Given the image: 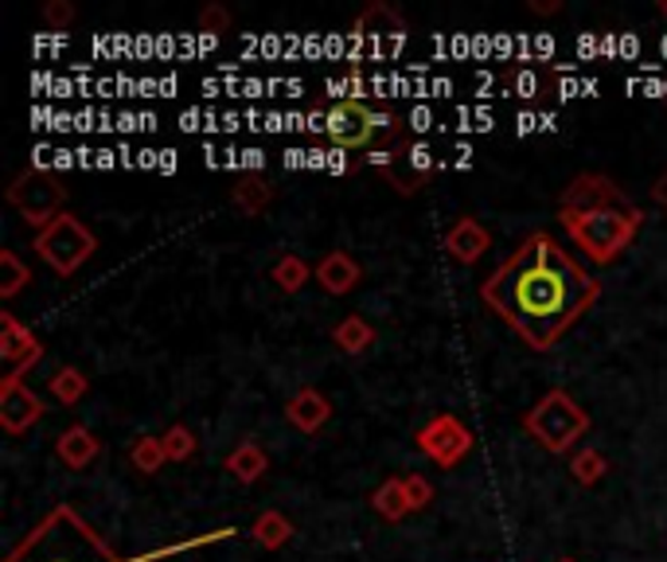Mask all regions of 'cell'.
Segmentation results:
<instances>
[{
    "label": "cell",
    "mask_w": 667,
    "mask_h": 562,
    "mask_svg": "<svg viewBox=\"0 0 667 562\" xmlns=\"http://www.w3.org/2000/svg\"><path fill=\"white\" fill-rule=\"evenodd\" d=\"M251 535H254V543L266 547V551H281V547L293 539V520L281 515L278 508H266V512L254 520Z\"/></svg>",
    "instance_id": "cell-18"
},
{
    "label": "cell",
    "mask_w": 667,
    "mask_h": 562,
    "mask_svg": "<svg viewBox=\"0 0 667 562\" xmlns=\"http://www.w3.org/2000/svg\"><path fill=\"white\" fill-rule=\"evenodd\" d=\"M473 441H476L473 430H469L461 418H453V414H437V418H429L426 426L414 433V445L426 453L437 468H453L461 457H469V453H473Z\"/></svg>",
    "instance_id": "cell-7"
},
{
    "label": "cell",
    "mask_w": 667,
    "mask_h": 562,
    "mask_svg": "<svg viewBox=\"0 0 667 562\" xmlns=\"http://www.w3.org/2000/svg\"><path fill=\"white\" fill-rule=\"evenodd\" d=\"M316 270H308V262L301 258V254H286L278 266H274V285H278L281 293H301L308 285V278H313Z\"/></svg>",
    "instance_id": "cell-24"
},
{
    "label": "cell",
    "mask_w": 667,
    "mask_h": 562,
    "mask_svg": "<svg viewBox=\"0 0 667 562\" xmlns=\"http://www.w3.org/2000/svg\"><path fill=\"white\" fill-rule=\"evenodd\" d=\"M71 20H74L71 0H47V4H44V24L51 32H66V28H71Z\"/></svg>",
    "instance_id": "cell-29"
},
{
    "label": "cell",
    "mask_w": 667,
    "mask_h": 562,
    "mask_svg": "<svg viewBox=\"0 0 667 562\" xmlns=\"http://www.w3.org/2000/svg\"><path fill=\"white\" fill-rule=\"evenodd\" d=\"M332 344L340 347L343 356H363L371 344H375V328H371L367 317H343L340 325L332 328Z\"/></svg>",
    "instance_id": "cell-17"
},
{
    "label": "cell",
    "mask_w": 667,
    "mask_h": 562,
    "mask_svg": "<svg viewBox=\"0 0 667 562\" xmlns=\"http://www.w3.org/2000/svg\"><path fill=\"white\" fill-rule=\"evenodd\" d=\"M527 9L535 16H555V12H562V0H527Z\"/></svg>",
    "instance_id": "cell-31"
},
{
    "label": "cell",
    "mask_w": 667,
    "mask_h": 562,
    "mask_svg": "<svg viewBox=\"0 0 667 562\" xmlns=\"http://www.w3.org/2000/svg\"><path fill=\"white\" fill-rule=\"evenodd\" d=\"M4 562H145V559H121L71 504H56L4 554Z\"/></svg>",
    "instance_id": "cell-2"
},
{
    "label": "cell",
    "mask_w": 667,
    "mask_h": 562,
    "mask_svg": "<svg viewBox=\"0 0 667 562\" xmlns=\"http://www.w3.org/2000/svg\"><path fill=\"white\" fill-rule=\"evenodd\" d=\"M9 204L24 216V223L44 231L66 211V180L51 169H24L12 180Z\"/></svg>",
    "instance_id": "cell-6"
},
{
    "label": "cell",
    "mask_w": 667,
    "mask_h": 562,
    "mask_svg": "<svg viewBox=\"0 0 667 562\" xmlns=\"http://www.w3.org/2000/svg\"><path fill=\"white\" fill-rule=\"evenodd\" d=\"M0 359L9 364V375H24L44 359V344L28 325H20L12 313H0Z\"/></svg>",
    "instance_id": "cell-11"
},
{
    "label": "cell",
    "mask_w": 667,
    "mask_h": 562,
    "mask_svg": "<svg viewBox=\"0 0 667 562\" xmlns=\"http://www.w3.org/2000/svg\"><path fill=\"white\" fill-rule=\"evenodd\" d=\"M371 508L375 515H383L387 524H399L410 515V504H407V488H402V477H387L375 492H371Z\"/></svg>",
    "instance_id": "cell-19"
},
{
    "label": "cell",
    "mask_w": 667,
    "mask_h": 562,
    "mask_svg": "<svg viewBox=\"0 0 667 562\" xmlns=\"http://www.w3.org/2000/svg\"><path fill=\"white\" fill-rule=\"evenodd\" d=\"M602 297V281L562 251L555 234L535 231L508 262L481 281V301L531 352H550Z\"/></svg>",
    "instance_id": "cell-1"
},
{
    "label": "cell",
    "mask_w": 667,
    "mask_h": 562,
    "mask_svg": "<svg viewBox=\"0 0 667 562\" xmlns=\"http://www.w3.org/2000/svg\"><path fill=\"white\" fill-rule=\"evenodd\" d=\"M379 130H383L379 113L371 110V106L355 102V98H340V102H332L325 113V133L332 145H340V149H367Z\"/></svg>",
    "instance_id": "cell-8"
},
{
    "label": "cell",
    "mask_w": 667,
    "mask_h": 562,
    "mask_svg": "<svg viewBox=\"0 0 667 562\" xmlns=\"http://www.w3.org/2000/svg\"><path fill=\"white\" fill-rule=\"evenodd\" d=\"M222 468H227L239 485H258V480L266 477L269 457H266V450H262L258 441H242V445H234V450L227 453Z\"/></svg>",
    "instance_id": "cell-16"
},
{
    "label": "cell",
    "mask_w": 667,
    "mask_h": 562,
    "mask_svg": "<svg viewBox=\"0 0 667 562\" xmlns=\"http://www.w3.org/2000/svg\"><path fill=\"white\" fill-rule=\"evenodd\" d=\"M558 219H562L566 234L578 243V251H585V258H590L593 266L617 262V258L632 246L640 227H644V211H640L636 204L602 207V211H582V216L558 211Z\"/></svg>",
    "instance_id": "cell-3"
},
{
    "label": "cell",
    "mask_w": 667,
    "mask_h": 562,
    "mask_svg": "<svg viewBox=\"0 0 667 562\" xmlns=\"http://www.w3.org/2000/svg\"><path fill=\"white\" fill-rule=\"evenodd\" d=\"M286 418L289 426H296L301 433H320L332 418V403H328L325 391H316V387H301L286 403Z\"/></svg>",
    "instance_id": "cell-13"
},
{
    "label": "cell",
    "mask_w": 667,
    "mask_h": 562,
    "mask_svg": "<svg viewBox=\"0 0 667 562\" xmlns=\"http://www.w3.org/2000/svg\"><path fill=\"white\" fill-rule=\"evenodd\" d=\"M652 199H656V207H664L667 211V172H659L656 184H652Z\"/></svg>",
    "instance_id": "cell-33"
},
{
    "label": "cell",
    "mask_w": 667,
    "mask_h": 562,
    "mask_svg": "<svg viewBox=\"0 0 667 562\" xmlns=\"http://www.w3.org/2000/svg\"><path fill=\"white\" fill-rule=\"evenodd\" d=\"M316 281H320V290L332 293V297H343V293H352L355 285L363 281V270L355 262L352 254L343 251H328L320 262H316Z\"/></svg>",
    "instance_id": "cell-15"
},
{
    "label": "cell",
    "mask_w": 667,
    "mask_h": 562,
    "mask_svg": "<svg viewBox=\"0 0 667 562\" xmlns=\"http://www.w3.org/2000/svg\"><path fill=\"white\" fill-rule=\"evenodd\" d=\"M562 562H574V559H562Z\"/></svg>",
    "instance_id": "cell-35"
},
{
    "label": "cell",
    "mask_w": 667,
    "mask_h": 562,
    "mask_svg": "<svg viewBox=\"0 0 667 562\" xmlns=\"http://www.w3.org/2000/svg\"><path fill=\"white\" fill-rule=\"evenodd\" d=\"M441 246L457 266H473V262H481L484 254H488L492 234H488V227H484L481 219L461 216L453 227H449V231H445Z\"/></svg>",
    "instance_id": "cell-12"
},
{
    "label": "cell",
    "mask_w": 667,
    "mask_h": 562,
    "mask_svg": "<svg viewBox=\"0 0 667 562\" xmlns=\"http://www.w3.org/2000/svg\"><path fill=\"white\" fill-rule=\"evenodd\" d=\"M94 251H98L94 231H86L83 219L71 216V211H63L51 227L36 231V254L59 273V278H71V273L83 270V266L94 258Z\"/></svg>",
    "instance_id": "cell-5"
},
{
    "label": "cell",
    "mask_w": 667,
    "mask_h": 562,
    "mask_svg": "<svg viewBox=\"0 0 667 562\" xmlns=\"http://www.w3.org/2000/svg\"><path fill=\"white\" fill-rule=\"evenodd\" d=\"M410 164H414L417 172L429 169V149H426V145H414V149H410Z\"/></svg>",
    "instance_id": "cell-32"
},
{
    "label": "cell",
    "mask_w": 667,
    "mask_h": 562,
    "mask_svg": "<svg viewBox=\"0 0 667 562\" xmlns=\"http://www.w3.org/2000/svg\"><path fill=\"white\" fill-rule=\"evenodd\" d=\"M523 430H527L547 453H558V457H562V453L574 450L578 438L590 433V414L578 406L574 394L558 387V391H547L527 414H523Z\"/></svg>",
    "instance_id": "cell-4"
},
{
    "label": "cell",
    "mask_w": 667,
    "mask_h": 562,
    "mask_svg": "<svg viewBox=\"0 0 667 562\" xmlns=\"http://www.w3.org/2000/svg\"><path fill=\"white\" fill-rule=\"evenodd\" d=\"M160 441H165L168 461H192L195 450H199V441H195V433L187 430L184 422H172V426L160 433Z\"/></svg>",
    "instance_id": "cell-27"
},
{
    "label": "cell",
    "mask_w": 667,
    "mask_h": 562,
    "mask_svg": "<svg viewBox=\"0 0 667 562\" xmlns=\"http://www.w3.org/2000/svg\"><path fill=\"white\" fill-rule=\"evenodd\" d=\"M199 32H231V12L222 9V4H204L199 9Z\"/></svg>",
    "instance_id": "cell-30"
},
{
    "label": "cell",
    "mask_w": 667,
    "mask_h": 562,
    "mask_svg": "<svg viewBox=\"0 0 667 562\" xmlns=\"http://www.w3.org/2000/svg\"><path fill=\"white\" fill-rule=\"evenodd\" d=\"M402 488H407L410 512H426V508L434 504V485H429L422 473H410V477H402Z\"/></svg>",
    "instance_id": "cell-28"
},
{
    "label": "cell",
    "mask_w": 667,
    "mask_h": 562,
    "mask_svg": "<svg viewBox=\"0 0 667 562\" xmlns=\"http://www.w3.org/2000/svg\"><path fill=\"white\" fill-rule=\"evenodd\" d=\"M231 196L246 216H266V207L274 204V187H269L266 176L254 172V176H242L239 184L231 187Z\"/></svg>",
    "instance_id": "cell-20"
},
{
    "label": "cell",
    "mask_w": 667,
    "mask_h": 562,
    "mask_svg": "<svg viewBox=\"0 0 667 562\" xmlns=\"http://www.w3.org/2000/svg\"><path fill=\"white\" fill-rule=\"evenodd\" d=\"M355 32H360V36H402V32H407V20L390 9V4H375V9H367L360 20H355Z\"/></svg>",
    "instance_id": "cell-22"
},
{
    "label": "cell",
    "mask_w": 667,
    "mask_h": 562,
    "mask_svg": "<svg viewBox=\"0 0 667 562\" xmlns=\"http://www.w3.org/2000/svg\"><path fill=\"white\" fill-rule=\"evenodd\" d=\"M130 461L137 473H145V477H153V473H160V468L168 465V453H165V441L153 438V433H145V438H137L130 445Z\"/></svg>",
    "instance_id": "cell-25"
},
{
    "label": "cell",
    "mask_w": 667,
    "mask_h": 562,
    "mask_svg": "<svg viewBox=\"0 0 667 562\" xmlns=\"http://www.w3.org/2000/svg\"><path fill=\"white\" fill-rule=\"evenodd\" d=\"M624 204H632V199L605 172H582V176H574L566 184L562 199H558V211L582 216V211H602V207H624Z\"/></svg>",
    "instance_id": "cell-10"
},
{
    "label": "cell",
    "mask_w": 667,
    "mask_h": 562,
    "mask_svg": "<svg viewBox=\"0 0 667 562\" xmlns=\"http://www.w3.org/2000/svg\"><path fill=\"white\" fill-rule=\"evenodd\" d=\"M605 473H609V461H605L602 450H593V445H585V450L570 453V477L578 480V485L593 488L597 480H605Z\"/></svg>",
    "instance_id": "cell-23"
},
{
    "label": "cell",
    "mask_w": 667,
    "mask_h": 562,
    "mask_svg": "<svg viewBox=\"0 0 667 562\" xmlns=\"http://www.w3.org/2000/svg\"><path fill=\"white\" fill-rule=\"evenodd\" d=\"M56 457L63 461L66 468H74V473H83V468H90L94 461L102 457V438L74 422V426H66V430L56 438Z\"/></svg>",
    "instance_id": "cell-14"
},
{
    "label": "cell",
    "mask_w": 667,
    "mask_h": 562,
    "mask_svg": "<svg viewBox=\"0 0 667 562\" xmlns=\"http://www.w3.org/2000/svg\"><path fill=\"white\" fill-rule=\"evenodd\" d=\"M659 16H664V20H667V0H659Z\"/></svg>",
    "instance_id": "cell-34"
},
{
    "label": "cell",
    "mask_w": 667,
    "mask_h": 562,
    "mask_svg": "<svg viewBox=\"0 0 667 562\" xmlns=\"http://www.w3.org/2000/svg\"><path fill=\"white\" fill-rule=\"evenodd\" d=\"M44 414H47L44 399L20 375H4L0 379V430L9 433V438L28 433Z\"/></svg>",
    "instance_id": "cell-9"
},
{
    "label": "cell",
    "mask_w": 667,
    "mask_h": 562,
    "mask_svg": "<svg viewBox=\"0 0 667 562\" xmlns=\"http://www.w3.org/2000/svg\"><path fill=\"white\" fill-rule=\"evenodd\" d=\"M28 281H32V270L20 262V254L0 251V301H12L16 293H24Z\"/></svg>",
    "instance_id": "cell-26"
},
{
    "label": "cell",
    "mask_w": 667,
    "mask_h": 562,
    "mask_svg": "<svg viewBox=\"0 0 667 562\" xmlns=\"http://www.w3.org/2000/svg\"><path fill=\"white\" fill-rule=\"evenodd\" d=\"M47 391H51V399L63 406H74V403H83L86 391H90V379H86L78 367H59L51 379H47Z\"/></svg>",
    "instance_id": "cell-21"
}]
</instances>
